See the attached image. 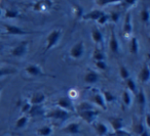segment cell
Instances as JSON below:
<instances>
[{
    "mask_svg": "<svg viewBox=\"0 0 150 136\" xmlns=\"http://www.w3.org/2000/svg\"><path fill=\"white\" fill-rule=\"evenodd\" d=\"M6 31L8 34H13V35H26V34H29V32H26L24 30H22L21 28L16 27V26H9L6 25Z\"/></svg>",
    "mask_w": 150,
    "mask_h": 136,
    "instance_id": "5",
    "label": "cell"
},
{
    "mask_svg": "<svg viewBox=\"0 0 150 136\" xmlns=\"http://www.w3.org/2000/svg\"><path fill=\"white\" fill-rule=\"evenodd\" d=\"M80 115V117L82 119L86 120L88 123H93V121L95 120V118L98 115V111H94V109H90V111H78Z\"/></svg>",
    "mask_w": 150,
    "mask_h": 136,
    "instance_id": "3",
    "label": "cell"
},
{
    "mask_svg": "<svg viewBox=\"0 0 150 136\" xmlns=\"http://www.w3.org/2000/svg\"><path fill=\"white\" fill-rule=\"evenodd\" d=\"M115 136H129V133L123 131L122 129L118 130V131H115Z\"/></svg>",
    "mask_w": 150,
    "mask_h": 136,
    "instance_id": "37",
    "label": "cell"
},
{
    "mask_svg": "<svg viewBox=\"0 0 150 136\" xmlns=\"http://www.w3.org/2000/svg\"><path fill=\"white\" fill-rule=\"evenodd\" d=\"M123 102L125 103L127 105H129L131 104V96H129V92H127V91H125L123 92Z\"/></svg>",
    "mask_w": 150,
    "mask_h": 136,
    "instance_id": "31",
    "label": "cell"
},
{
    "mask_svg": "<svg viewBox=\"0 0 150 136\" xmlns=\"http://www.w3.org/2000/svg\"><path fill=\"white\" fill-rule=\"evenodd\" d=\"M129 19H131V15H127V20H125V26H123V31L127 34H129L132 32V25H131V20Z\"/></svg>",
    "mask_w": 150,
    "mask_h": 136,
    "instance_id": "19",
    "label": "cell"
},
{
    "mask_svg": "<svg viewBox=\"0 0 150 136\" xmlns=\"http://www.w3.org/2000/svg\"><path fill=\"white\" fill-rule=\"evenodd\" d=\"M0 15H1V9H0Z\"/></svg>",
    "mask_w": 150,
    "mask_h": 136,
    "instance_id": "45",
    "label": "cell"
},
{
    "mask_svg": "<svg viewBox=\"0 0 150 136\" xmlns=\"http://www.w3.org/2000/svg\"><path fill=\"white\" fill-rule=\"evenodd\" d=\"M26 51H27V47H26V45L25 44H21V45H19V46H17V47L13 48L11 53H13V56H22L26 53Z\"/></svg>",
    "mask_w": 150,
    "mask_h": 136,
    "instance_id": "6",
    "label": "cell"
},
{
    "mask_svg": "<svg viewBox=\"0 0 150 136\" xmlns=\"http://www.w3.org/2000/svg\"><path fill=\"white\" fill-rule=\"evenodd\" d=\"M138 50H139V47H138V40H137V38L134 37L131 41V52L136 54V53H138Z\"/></svg>",
    "mask_w": 150,
    "mask_h": 136,
    "instance_id": "21",
    "label": "cell"
},
{
    "mask_svg": "<svg viewBox=\"0 0 150 136\" xmlns=\"http://www.w3.org/2000/svg\"><path fill=\"white\" fill-rule=\"evenodd\" d=\"M94 101L97 103L98 105H100L102 109H106V105H105V101H104V98L101 94H96L94 96Z\"/></svg>",
    "mask_w": 150,
    "mask_h": 136,
    "instance_id": "17",
    "label": "cell"
},
{
    "mask_svg": "<svg viewBox=\"0 0 150 136\" xmlns=\"http://www.w3.org/2000/svg\"><path fill=\"white\" fill-rule=\"evenodd\" d=\"M30 107H31V105H30L29 103H25L24 107H22V111H23V113H27V111H29Z\"/></svg>",
    "mask_w": 150,
    "mask_h": 136,
    "instance_id": "39",
    "label": "cell"
},
{
    "mask_svg": "<svg viewBox=\"0 0 150 136\" xmlns=\"http://www.w3.org/2000/svg\"><path fill=\"white\" fill-rule=\"evenodd\" d=\"M70 54L74 58L80 57L83 54V43L82 42H78L77 44H75L72 47V49H71Z\"/></svg>",
    "mask_w": 150,
    "mask_h": 136,
    "instance_id": "4",
    "label": "cell"
},
{
    "mask_svg": "<svg viewBox=\"0 0 150 136\" xmlns=\"http://www.w3.org/2000/svg\"><path fill=\"white\" fill-rule=\"evenodd\" d=\"M0 91H1V88H0Z\"/></svg>",
    "mask_w": 150,
    "mask_h": 136,
    "instance_id": "46",
    "label": "cell"
},
{
    "mask_svg": "<svg viewBox=\"0 0 150 136\" xmlns=\"http://www.w3.org/2000/svg\"><path fill=\"white\" fill-rule=\"evenodd\" d=\"M78 111H90V109H93L92 104H90L88 102H81L77 107Z\"/></svg>",
    "mask_w": 150,
    "mask_h": 136,
    "instance_id": "22",
    "label": "cell"
},
{
    "mask_svg": "<svg viewBox=\"0 0 150 136\" xmlns=\"http://www.w3.org/2000/svg\"><path fill=\"white\" fill-rule=\"evenodd\" d=\"M96 129L100 135H105V134H107V132H108V128L106 127V125H104V124H102V123L98 124V125L96 126Z\"/></svg>",
    "mask_w": 150,
    "mask_h": 136,
    "instance_id": "20",
    "label": "cell"
},
{
    "mask_svg": "<svg viewBox=\"0 0 150 136\" xmlns=\"http://www.w3.org/2000/svg\"><path fill=\"white\" fill-rule=\"evenodd\" d=\"M48 117L50 118H52L54 120H59V121H65L69 118V115L65 109H54L52 111L50 114H48Z\"/></svg>",
    "mask_w": 150,
    "mask_h": 136,
    "instance_id": "1",
    "label": "cell"
},
{
    "mask_svg": "<svg viewBox=\"0 0 150 136\" xmlns=\"http://www.w3.org/2000/svg\"><path fill=\"white\" fill-rule=\"evenodd\" d=\"M19 15V13L16 11H5V17L9 18V19H15Z\"/></svg>",
    "mask_w": 150,
    "mask_h": 136,
    "instance_id": "25",
    "label": "cell"
},
{
    "mask_svg": "<svg viewBox=\"0 0 150 136\" xmlns=\"http://www.w3.org/2000/svg\"><path fill=\"white\" fill-rule=\"evenodd\" d=\"M42 113H43V109H42L39 104L33 105V107H31L29 109V114L32 117H34V116H39V115H41Z\"/></svg>",
    "mask_w": 150,
    "mask_h": 136,
    "instance_id": "13",
    "label": "cell"
},
{
    "mask_svg": "<svg viewBox=\"0 0 150 136\" xmlns=\"http://www.w3.org/2000/svg\"><path fill=\"white\" fill-rule=\"evenodd\" d=\"M144 131H145V130H144V127H143V125H142V124H138V125L135 126V132H136V133H138V134H140V135H141Z\"/></svg>",
    "mask_w": 150,
    "mask_h": 136,
    "instance_id": "34",
    "label": "cell"
},
{
    "mask_svg": "<svg viewBox=\"0 0 150 136\" xmlns=\"http://www.w3.org/2000/svg\"><path fill=\"white\" fill-rule=\"evenodd\" d=\"M103 13H102V11H90L88 13H86V15H83V19H86V20H96V21H98L99 18H100Z\"/></svg>",
    "mask_w": 150,
    "mask_h": 136,
    "instance_id": "9",
    "label": "cell"
},
{
    "mask_svg": "<svg viewBox=\"0 0 150 136\" xmlns=\"http://www.w3.org/2000/svg\"><path fill=\"white\" fill-rule=\"evenodd\" d=\"M141 20L145 23L149 21V11H148V9H144L141 13Z\"/></svg>",
    "mask_w": 150,
    "mask_h": 136,
    "instance_id": "27",
    "label": "cell"
},
{
    "mask_svg": "<svg viewBox=\"0 0 150 136\" xmlns=\"http://www.w3.org/2000/svg\"><path fill=\"white\" fill-rule=\"evenodd\" d=\"M141 136H149V134H148L147 131H144L143 133L141 134Z\"/></svg>",
    "mask_w": 150,
    "mask_h": 136,
    "instance_id": "44",
    "label": "cell"
},
{
    "mask_svg": "<svg viewBox=\"0 0 150 136\" xmlns=\"http://www.w3.org/2000/svg\"><path fill=\"white\" fill-rule=\"evenodd\" d=\"M16 71L13 69H0V77L1 76H5V75H9V74H13Z\"/></svg>",
    "mask_w": 150,
    "mask_h": 136,
    "instance_id": "30",
    "label": "cell"
},
{
    "mask_svg": "<svg viewBox=\"0 0 150 136\" xmlns=\"http://www.w3.org/2000/svg\"><path fill=\"white\" fill-rule=\"evenodd\" d=\"M111 125L115 131H118L122 128V122L120 119H111Z\"/></svg>",
    "mask_w": 150,
    "mask_h": 136,
    "instance_id": "16",
    "label": "cell"
},
{
    "mask_svg": "<svg viewBox=\"0 0 150 136\" xmlns=\"http://www.w3.org/2000/svg\"><path fill=\"white\" fill-rule=\"evenodd\" d=\"M60 36H61V31H59V30H54V31H52V33L48 35V37H47V47H46V50L50 49V48H52V46H54V44L58 42Z\"/></svg>",
    "mask_w": 150,
    "mask_h": 136,
    "instance_id": "2",
    "label": "cell"
},
{
    "mask_svg": "<svg viewBox=\"0 0 150 136\" xmlns=\"http://www.w3.org/2000/svg\"><path fill=\"white\" fill-rule=\"evenodd\" d=\"M26 123H27V118L26 117L20 118L17 122V128H23L26 125Z\"/></svg>",
    "mask_w": 150,
    "mask_h": 136,
    "instance_id": "29",
    "label": "cell"
},
{
    "mask_svg": "<svg viewBox=\"0 0 150 136\" xmlns=\"http://www.w3.org/2000/svg\"><path fill=\"white\" fill-rule=\"evenodd\" d=\"M104 97H105V99H106L107 101H109V102L114 99V96H113L110 92H108V91H105V92H104Z\"/></svg>",
    "mask_w": 150,
    "mask_h": 136,
    "instance_id": "35",
    "label": "cell"
},
{
    "mask_svg": "<svg viewBox=\"0 0 150 136\" xmlns=\"http://www.w3.org/2000/svg\"><path fill=\"white\" fill-rule=\"evenodd\" d=\"M75 7H76V8L78 9L77 13H77V15H78V17H81V15H82V8H81V7H79V5H78V4L75 5Z\"/></svg>",
    "mask_w": 150,
    "mask_h": 136,
    "instance_id": "41",
    "label": "cell"
},
{
    "mask_svg": "<svg viewBox=\"0 0 150 136\" xmlns=\"http://www.w3.org/2000/svg\"><path fill=\"white\" fill-rule=\"evenodd\" d=\"M94 58L96 60V62H101V60H104V54L103 52L99 51V50H96L94 54Z\"/></svg>",
    "mask_w": 150,
    "mask_h": 136,
    "instance_id": "28",
    "label": "cell"
},
{
    "mask_svg": "<svg viewBox=\"0 0 150 136\" xmlns=\"http://www.w3.org/2000/svg\"><path fill=\"white\" fill-rule=\"evenodd\" d=\"M109 19V17L107 15H105V13H103L102 15H101L100 18H99V20H98V23L100 24V25H104L105 23L107 22V20Z\"/></svg>",
    "mask_w": 150,
    "mask_h": 136,
    "instance_id": "33",
    "label": "cell"
},
{
    "mask_svg": "<svg viewBox=\"0 0 150 136\" xmlns=\"http://www.w3.org/2000/svg\"><path fill=\"white\" fill-rule=\"evenodd\" d=\"M127 4H135L136 3V0H129V1H125Z\"/></svg>",
    "mask_w": 150,
    "mask_h": 136,
    "instance_id": "42",
    "label": "cell"
},
{
    "mask_svg": "<svg viewBox=\"0 0 150 136\" xmlns=\"http://www.w3.org/2000/svg\"><path fill=\"white\" fill-rule=\"evenodd\" d=\"M138 102L140 103L141 105H145L146 103V98H145V94H144L143 91H141V92L138 94Z\"/></svg>",
    "mask_w": 150,
    "mask_h": 136,
    "instance_id": "24",
    "label": "cell"
},
{
    "mask_svg": "<svg viewBox=\"0 0 150 136\" xmlns=\"http://www.w3.org/2000/svg\"><path fill=\"white\" fill-rule=\"evenodd\" d=\"M96 64L97 67H98L99 69H101V70H106L107 66L106 64L104 62V60H101V62H96Z\"/></svg>",
    "mask_w": 150,
    "mask_h": 136,
    "instance_id": "36",
    "label": "cell"
},
{
    "mask_svg": "<svg viewBox=\"0 0 150 136\" xmlns=\"http://www.w3.org/2000/svg\"><path fill=\"white\" fill-rule=\"evenodd\" d=\"M111 1H109V0H101V1H97V3L100 5H102V6H104L105 4H108V3H110Z\"/></svg>",
    "mask_w": 150,
    "mask_h": 136,
    "instance_id": "40",
    "label": "cell"
},
{
    "mask_svg": "<svg viewBox=\"0 0 150 136\" xmlns=\"http://www.w3.org/2000/svg\"><path fill=\"white\" fill-rule=\"evenodd\" d=\"M140 78L143 82H148L150 78V70H149V67H148L147 64H145L144 66L143 70L141 72V75H140Z\"/></svg>",
    "mask_w": 150,
    "mask_h": 136,
    "instance_id": "11",
    "label": "cell"
},
{
    "mask_svg": "<svg viewBox=\"0 0 150 136\" xmlns=\"http://www.w3.org/2000/svg\"><path fill=\"white\" fill-rule=\"evenodd\" d=\"M120 76L122 79H127L129 78V71L127 69L125 68V66H121L120 67Z\"/></svg>",
    "mask_w": 150,
    "mask_h": 136,
    "instance_id": "26",
    "label": "cell"
},
{
    "mask_svg": "<svg viewBox=\"0 0 150 136\" xmlns=\"http://www.w3.org/2000/svg\"><path fill=\"white\" fill-rule=\"evenodd\" d=\"M78 131H79V125L76 123L69 124V125L64 129V132L70 133V134H76V133H78Z\"/></svg>",
    "mask_w": 150,
    "mask_h": 136,
    "instance_id": "10",
    "label": "cell"
},
{
    "mask_svg": "<svg viewBox=\"0 0 150 136\" xmlns=\"http://www.w3.org/2000/svg\"><path fill=\"white\" fill-rule=\"evenodd\" d=\"M38 133L40 134L41 136H48L50 134H52V129H50V127H42L41 129L38 131Z\"/></svg>",
    "mask_w": 150,
    "mask_h": 136,
    "instance_id": "23",
    "label": "cell"
},
{
    "mask_svg": "<svg viewBox=\"0 0 150 136\" xmlns=\"http://www.w3.org/2000/svg\"><path fill=\"white\" fill-rule=\"evenodd\" d=\"M44 99H45L44 94H42V93H37V94L33 95V97H32V99H31V103H33V105L40 104L41 102H43Z\"/></svg>",
    "mask_w": 150,
    "mask_h": 136,
    "instance_id": "14",
    "label": "cell"
},
{
    "mask_svg": "<svg viewBox=\"0 0 150 136\" xmlns=\"http://www.w3.org/2000/svg\"><path fill=\"white\" fill-rule=\"evenodd\" d=\"M26 71H27L29 74L34 75V76H37V75H39L40 73H41L40 69L38 68V67L34 66V64H32V66H29L28 68H26Z\"/></svg>",
    "mask_w": 150,
    "mask_h": 136,
    "instance_id": "18",
    "label": "cell"
},
{
    "mask_svg": "<svg viewBox=\"0 0 150 136\" xmlns=\"http://www.w3.org/2000/svg\"><path fill=\"white\" fill-rule=\"evenodd\" d=\"M58 104L60 105L61 107H63V109H72V102H71V100L68 98V97H62V98L59 99L58 101Z\"/></svg>",
    "mask_w": 150,
    "mask_h": 136,
    "instance_id": "7",
    "label": "cell"
},
{
    "mask_svg": "<svg viewBox=\"0 0 150 136\" xmlns=\"http://www.w3.org/2000/svg\"><path fill=\"white\" fill-rule=\"evenodd\" d=\"M92 35H93V39L95 40V42H97V43H100V42H102L103 35H102V33H101V32L99 31L98 29H94V30H93Z\"/></svg>",
    "mask_w": 150,
    "mask_h": 136,
    "instance_id": "15",
    "label": "cell"
},
{
    "mask_svg": "<svg viewBox=\"0 0 150 136\" xmlns=\"http://www.w3.org/2000/svg\"><path fill=\"white\" fill-rule=\"evenodd\" d=\"M127 87L129 88V90H132L133 92L136 90V84H135V82L132 80V79H127Z\"/></svg>",
    "mask_w": 150,
    "mask_h": 136,
    "instance_id": "32",
    "label": "cell"
},
{
    "mask_svg": "<svg viewBox=\"0 0 150 136\" xmlns=\"http://www.w3.org/2000/svg\"><path fill=\"white\" fill-rule=\"evenodd\" d=\"M110 48H111V50H112V52H114V53L118 52V41H117L116 37H115L114 32H112V35H111Z\"/></svg>",
    "mask_w": 150,
    "mask_h": 136,
    "instance_id": "12",
    "label": "cell"
},
{
    "mask_svg": "<svg viewBox=\"0 0 150 136\" xmlns=\"http://www.w3.org/2000/svg\"><path fill=\"white\" fill-rule=\"evenodd\" d=\"M150 116L149 115H147V117H146V121H147V125L148 126H150Z\"/></svg>",
    "mask_w": 150,
    "mask_h": 136,
    "instance_id": "43",
    "label": "cell"
},
{
    "mask_svg": "<svg viewBox=\"0 0 150 136\" xmlns=\"http://www.w3.org/2000/svg\"><path fill=\"white\" fill-rule=\"evenodd\" d=\"M111 20L113 22H117L119 20V13H111Z\"/></svg>",
    "mask_w": 150,
    "mask_h": 136,
    "instance_id": "38",
    "label": "cell"
},
{
    "mask_svg": "<svg viewBox=\"0 0 150 136\" xmlns=\"http://www.w3.org/2000/svg\"><path fill=\"white\" fill-rule=\"evenodd\" d=\"M98 79H99L98 74L95 72H88V74L86 75V77H84V81H86V83H90V84L96 83L97 81H98Z\"/></svg>",
    "mask_w": 150,
    "mask_h": 136,
    "instance_id": "8",
    "label": "cell"
}]
</instances>
